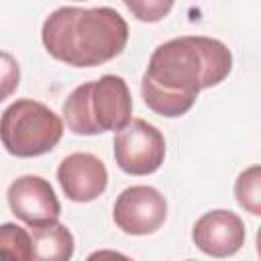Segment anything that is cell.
Wrapping results in <instances>:
<instances>
[{
    "label": "cell",
    "instance_id": "1",
    "mask_svg": "<svg viewBox=\"0 0 261 261\" xmlns=\"http://www.w3.org/2000/svg\"><path fill=\"white\" fill-rule=\"evenodd\" d=\"M230 69L232 55L222 41L202 35L177 37L151 53L141 94L153 112L177 118L194 106L200 90L224 82Z\"/></svg>",
    "mask_w": 261,
    "mask_h": 261
},
{
    "label": "cell",
    "instance_id": "2",
    "mask_svg": "<svg viewBox=\"0 0 261 261\" xmlns=\"http://www.w3.org/2000/svg\"><path fill=\"white\" fill-rule=\"evenodd\" d=\"M41 41L47 53L65 65L96 67L124 51L128 24L110 6H61L45 18Z\"/></svg>",
    "mask_w": 261,
    "mask_h": 261
},
{
    "label": "cell",
    "instance_id": "3",
    "mask_svg": "<svg viewBox=\"0 0 261 261\" xmlns=\"http://www.w3.org/2000/svg\"><path fill=\"white\" fill-rule=\"evenodd\" d=\"M130 90L126 82L114 73L77 86L63 102V118L73 135L118 130L130 120Z\"/></svg>",
    "mask_w": 261,
    "mask_h": 261
},
{
    "label": "cell",
    "instance_id": "4",
    "mask_svg": "<svg viewBox=\"0 0 261 261\" xmlns=\"http://www.w3.org/2000/svg\"><path fill=\"white\" fill-rule=\"evenodd\" d=\"M63 135L61 118L43 102L16 100L0 116V141L14 157H39L49 153Z\"/></svg>",
    "mask_w": 261,
    "mask_h": 261
},
{
    "label": "cell",
    "instance_id": "5",
    "mask_svg": "<svg viewBox=\"0 0 261 261\" xmlns=\"http://www.w3.org/2000/svg\"><path fill=\"white\" fill-rule=\"evenodd\" d=\"M165 159V139L157 126L130 118L114 135V161L128 175L155 173Z\"/></svg>",
    "mask_w": 261,
    "mask_h": 261
},
{
    "label": "cell",
    "instance_id": "6",
    "mask_svg": "<svg viewBox=\"0 0 261 261\" xmlns=\"http://www.w3.org/2000/svg\"><path fill=\"white\" fill-rule=\"evenodd\" d=\"M112 216L114 224L126 234H151L167 218V200L151 186H130L118 194Z\"/></svg>",
    "mask_w": 261,
    "mask_h": 261
},
{
    "label": "cell",
    "instance_id": "7",
    "mask_svg": "<svg viewBox=\"0 0 261 261\" xmlns=\"http://www.w3.org/2000/svg\"><path fill=\"white\" fill-rule=\"evenodd\" d=\"M8 206L16 218L29 226H43L59 220L61 204L53 186L41 175H20L6 192Z\"/></svg>",
    "mask_w": 261,
    "mask_h": 261
},
{
    "label": "cell",
    "instance_id": "8",
    "mask_svg": "<svg viewBox=\"0 0 261 261\" xmlns=\"http://www.w3.org/2000/svg\"><path fill=\"white\" fill-rule=\"evenodd\" d=\"M245 237L247 230L241 216L222 208L202 214L192 228L194 245L210 257L234 255L245 245Z\"/></svg>",
    "mask_w": 261,
    "mask_h": 261
},
{
    "label": "cell",
    "instance_id": "9",
    "mask_svg": "<svg viewBox=\"0 0 261 261\" xmlns=\"http://www.w3.org/2000/svg\"><path fill=\"white\" fill-rule=\"evenodd\" d=\"M57 181L71 202H92L106 190L108 171L92 153H71L57 167Z\"/></svg>",
    "mask_w": 261,
    "mask_h": 261
},
{
    "label": "cell",
    "instance_id": "10",
    "mask_svg": "<svg viewBox=\"0 0 261 261\" xmlns=\"http://www.w3.org/2000/svg\"><path fill=\"white\" fill-rule=\"evenodd\" d=\"M33 259L37 261H67L73 255V234L65 224L51 222L43 226H31Z\"/></svg>",
    "mask_w": 261,
    "mask_h": 261
},
{
    "label": "cell",
    "instance_id": "11",
    "mask_svg": "<svg viewBox=\"0 0 261 261\" xmlns=\"http://www.w3.org/2000/svg\"><path fill=\"white\" fill-rule=\"evenodd\" d=\"M0 259L4 261H29L33 259L31 232L14 222L0 224Z\"/></svg>",
    "mask_w": 261,
    "mask_h": 261
},
{
    "label": "cell",
    "instance_id": "12",
    "mask_svg": "<svg viewBox=\"0 0 261 261\" xmlns=\"http://www.w3.org/2000/svg\"><path fill=\"white\" fill-rule=\"evenodd\" d=\"M234 198L241 208L253 216L261 214V167L251 165L239 173L234 181Z\"/></svg>",
    "mask_w": 261,
    "mask_h": 261
},
{
    "label": "cell",
    "instance_id": "13",
    "mask_svg": "<svg viewBox=\"0 0 261 261\" xmlns=\"http://www.w3.org/2000/svg\"><path fill=\"white\" fill-rule=\"evenodd\" d=\"M122 2L128 8V12L141 22H159L173 8V0H122Z\"/></svg>",
    "mask_w": 261,
    "mask_h": 261
},
{
    "label": "cell",
    "instance_id": "14",
    "mask_svg": "<svg viewBox=\"0 0 261 261\" xmlns=\"http://www.w3.org/2000/svg\"><path fill=\"white\" fill-rule=\"evenodd\" d=\"M20 84V65L14 55L0 51V102L10 98Z\"/></svg>",
    "mask_w": 261,
    "mask_h": 261
}]
</instances>
